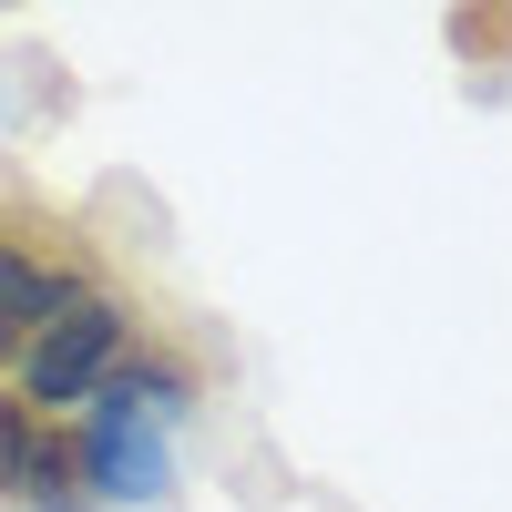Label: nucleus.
Wrapping results in <instances>:
<instances>
[{"mask_svg": "<svg viewBox=\"0 0 512 512\" xmlns=\"http://www.w3.org/2000/svg\"><path fill=\"white\" fill-rule=\"evenodd\" d=\"M134 338H144V308H134L123 287H103L93 308H72V318H52V328H31L0 390H11L31 420H82V400H93L103 379L134 359Z\"/></svg>", "mask_w": 512, "mask_h": 512, "instance_id": "f257e3e1", "label": "nucleus"}, {"mask_svg": "<svg viewBox=\"0 0 512 512\" xmlns=\"http://www.w3.org/2000/svg\"><path fill=\"white\" fill-rule=\"evenodd\" d=\"M82 482H93V512H164L175 502V431H144V420H72Z\"/></svg>", "mask_w": 512, "mask_h": 512, "instance_id": "7ed1b4c3", "label": "nucleus"}, {"mask_svg": "<svg viewBox=\"0 0 512 512\" xmlns=\"http://www.w3.org/2000/svg\"><path fill=\"white\" fill-rule=\"evenodd\" d=\"M11 512H93V482H82V451H72V420H41Z\"/></svg>", "mask_w": 512, "mask_h": 512, "instance_id": "39448f33", "label": "nucleus"}, {"mask_svg": "<svg viewBox=\"0 0 512 512\" xmlns=\"http://www.w3.org/2000/svg\"><path fill=\"white\" fill-rule=\"evenodd\" d=\"M31 441H41V420L0 390V512H11V492H21V461H31Z\"/></svg>", "mask_w": 512, "mask_h": 512, "instance_id": "423d86ee", "label": "nucleus"}, {"mask_svg": "<svg viewBox=\"0 0 512 512\" xmlns=\"http://www.w3.org/2000/svg\"><path fill=\"white\" fill-rule=\"evenodd\" d=\"M82 410H93V420H144V431H185V420L205 410V359L185 349V338H154L144 328L134 359H123Z\"/></svg>", "mask_w": 512, "mask_h": 512, "instance_id": "20e7f679", "label": "nucleus"}, {"mask_svg": "<svg viewBox=\"0 0 512 512\" xmlns=\"http://www.w3.org/2000/svg\"><path fill=\"white\" fill-rule=\"evenodd\" d=\"M103 287H113V277H103L82 246H31L21 226H0V379H11V359H21L31 328L93 308Z\"/></svg>", "mask_w": 512, "mask_h": 512, "instance_id": "f03ea898", "label": "nucleus"}]
</instances>
